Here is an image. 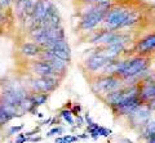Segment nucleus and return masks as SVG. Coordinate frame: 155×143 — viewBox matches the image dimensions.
Returning a JSON list of instances; mask_svg holds the SVG:
<instances>
[{"mask_svg": "<svg viewBox=\"0 0 155 143\" xmlns=\"http://www.w3.org/2000/svg\"><path fill=\"white\" fill-rule=\"evenodd\" d=\"M54 143H67V142L64 139V137H57L56 141H54Z\"/></svg>", "mask_w": 155, "mask_h": 143, "instance_id": "nucleus-31", "label": "nucleus"}, {"mask_svg": "<svg viewBox=\"0 0 155 143\" xmlns=\"http://www.w3.org/2000/svg\"><path fill=\"white\" fill-rule=\"evenodd\" d=\"M132 5H129V0H122V2H115L111 7L101 23V28L110 31H119L122 28L125 18L132 11Z\"/></svg>", "mask_w": 155, "mask_h": 143, "instance_id": "nucleus-1", "label": "nucleus"}, {"mask_svg": "<svg viewBox=\"0 0 155 143\" xmlns=\"http://www.w3.org/2000/svg\"><path fill=\"white\" fill-rule=\"evenodd\" d=\"M133 54H154L155 53V32L147 34L134 41L132 46Z\"/></svg>", "mask_w": 155, "mask_h": 143, "instance_id": "nucleus-5", "label": "nucleus"}, {"mask_svg": "<svg viewBox=\"0 0 155 143\" xmlns=\"http://www.w3.org/2000/svg\"><path fill=\"white\" fill-rule=\"evenodd\" d=\"M30 67H31V72H34V76H58L56 71L52 68L49 62L44 59L38 58L36 61H31Z\"/></svg>", "mask_w": 155, "mask_h": 143, "instance_id": "nucleus-8", "label": "nucleus"}, {"mask_svg": "<svg viewBox=\"0 0 155 143\" xmlns=\"http://www.w3.org/2000/svg\"><path fill=\"white\" fill-rule=\"evenodd\" d=\"M43 50V48L40 45H38L34 41H28V43H22L19 46V53L26 58H38L40 52Z\"/></svg>", "mask_w": 155, "mask_h": 143, "instance_id": "nucleus-10", "label": "nucleus"}, {"mask_svg": "<svg viewBox=\"0 0 155 143\" xmlns=\"http://www.w3.org/2000/svg\"><path fill=\"white\" fill-rule=\"evenodd\" d=\"M84 121H85V124H87V126H92V125L94 124V121L91 119V115H89L88 111H87L85 115H84Z\"/></svg>", "mask_w": 155, "mask_h": 143, "instance_id": "nucleus-22", "label": "nucleus"}, {"mask_svg": "<svg viewBox=\"0 0 155 143\" xmlns=\"http://www.w3.org/2000/svg\"><path fill=\"white\" fill-rule=\"evenodd\" d=\"M141 132H142V138L149 141L155 134V120H150L146 125L141 128Z\"/></svg>", "mask_w": 155, "mask_h": 143, "instance_id": "nucleus-11", "label": "nucleus"}, {"mask_svg": "<svg viewBox=\"0 0 155 143\" xmlns=\"http://www.w3.org/2000/svg\"><path fill=\"white\" fill-rule=\"evenodd\" d=\"M102 2H106V0H75V3L78 4H97Z\"/></svg>", "mask_w": 155, "mask_h": 143, "instance_id": "nucleus-20", "label": "nucleus"}, {"mask_svg": "<svg viewBox=\"0 0 155 143\" xmlns=\"http://www.w3.org/2000/svg\"><path fill=\"white\" fill-rule=\"evenodd\" d=\"M41 139H43L41 137H27V142H34L35 143V142H40Z\"/></svg>", "mask_w": 155, "mask_h": 143, "instance_id": "nucleus-25", "label": "nucleus"}, {"mask_svg": "<svg viewBox=\"0 0 155 143\" xmlns=\"http://www.w3.org/2000/svg\"><path fill=\"white\" fill-rule=\"evenodd\" d=\"M26 142H27V137H25V138H17L14 143H26Z\"/></svg>", "mask_w": 155, "mask_h": 143, "instance_id": "nucleus-30", "label": "nucleus"}, {"mask_svg": "<svg viewBox=\"0 0 155 143\" xmlns=\"http://www.w3.org/2000/svg\"><path fill=\"white\" fill-rule=\"evenodd\" d=\"M61 134H64V128L56 126V128H53V129H51L45 135L49 138V137H53V135H61Z\"/></svg>", "mask_w": 155, "mask_h": 143, "instance_id": "nucleus-14", "label": "nucleus"}, {"mask_svg": "<svg viewBox=\"0 0 155 143\" xmlns=\"http://www.w3.org/2000/svg\"><path fill=\"white\" fill-rule=\"evenodd\" d=\"M76 119H75V125L78 126V128H81V126H83L84 125V119L83 117H81V115H80V113H79V115H78V116H75Z\"/></svg>", "mask_w": 155, "mask_h": 143, "instance_id": "nucleus-23", "label": "nucleus"}, {"mask_svg": "<svg viewBox=\"0 0 155 143\" xmlns=\"http://www.w3.org/2000/svg\"><path fill=\"white\" fill-rule=\"evenodd\" d=\"M97 133H98V135H102V137H109L113 134V132H111L110 129H107V128H104V126H98L97 128Z\"/></svg>", "mask_w": 155, "mask_h": 143, "instance_id": "nucleus-15", "label": "nucleus"}, {"mask_svg": "<svg viewBox=\"0 0 155 143\" xmlns=\"http://www.w3.org/2000/svg\"><path fill=\"white\" fill-rule=\"evenodd\" d=\"M51 120H52V117H48L47 120H43L41 124H40V126H45V125H49L51 124Z\"/></svg>", "mask_w": 155, "mask_h": 143, "instance_id": "nucleus-29", "label": "nucleus"}, {"mask_svg": "<svg viewBox=\"0 0 155 143\" xmlns=\"http://www.w3.org/2000/svg\"><path fill=\"white\" fill-rule=\"evenodd\" d=\"M25 137H26L25 133H18V135H17V138H25Z\"/></svg>", "mask_w": 155, "mask_h": 143, "instance_id": "nucleus-32", "label": "nucleus"}, {"mask_svg": "<svg viewBox=\"0 0 155 143\" xmlns=\"http://www.w3.org/2000/svg\"><path fill=\"white\" fill-rule=\"evenodd\" d=\"M23 128H25V124H21V125H17V126H12L11 129H9V134L8 135H14V134H18L19 132H21Z\"/></svg>", "mask_w": 155, "mask_h": 143, "instance_id": "nucleus-17", "label": "nucleus"}, {"mask_svg": "<svg viewBox=\"0 0 155 143\" xmlns=\"http://www.w3.org/2000/svg\"><path fill=\"white\" fill-rule=\"evenodd\" d=\"M36 78V84L40 92L44 93H52L60 87L61 78L60 76H35Z\"/></svg>", "mask_w": 155, "mask_h": 143, "instance_id": "nucleus-7", "label": "nucleus"}, {"mask_svg": "<svg viewBox=\"0 0 155 143\" xmlns=\"http://www.w3.org/2000/svg\"><path fill=\"white\" fill-rule=\"evenodd\" d=\"M12 5H13V0H0V8L4 9V11L11 9Z\"/></svg>", "mask_w": 155, "mask_h": 143, "instance_id": "nucleus-16", "label": "nucleus"}, {"mask_svg": "<svg viewBox=\"0 0 155 143\" xmlns=\"http://www.w3.org/2000/svg\"><path fill=\"white\" fill-rule=\"evenodd\" d=\"M4 12H5V11L0 8V26H2L3 23H4Z\"/></svg>", "mask_w": 155, "mask_h": 143, "instance_id": "nucleus-26", "label": "nucleus"}, {"mask_svg": "<svg viewBox=\"0 0 155 143\" xmlns=\"http://www.w3.org/2000/svg\"><path fill=\"white\" fill-rule=\"evenodd\" d=\"M141 104H143L141 102V99H140L138 97H136V98H132V99H129V101L127 102H124L122 104H119V106H115V107H111V111H113L114 113V116L115 117H120V116H128L130 115L132 112H134L136 110H137Z\"/></svg>", "mask_w": 155, "mask_h": 143, "instance_id": "nucleus-6", "label": "nucleus"}, {"mask_svg": "<svg viewBox=\"0 0 155 143\" xmlns=\"http://www.w3.org/2000/svg\"><path fill=\"white\" fill-rule=\"evenodd\" d=\"M60 117L65 119V121L69 124V125H71V126L75 125V120L72 119V113L70 111V108H62L60 111Z\"/></svg>", "mask_w": 155, "mask_h": 143, "instance_id": "nucleus-13", "label": "nucleus"}, {"mask_svg": "<svg viewBox=\"0 0 155 143\" xmlns=\"http://www.w3.org/2000/svg\"><path fill=\"white\" fill-rule=\"evenodd\" d=\"M89 87L97 97L102 99L106 94L125 87V84L124 80L116 75H97L89 79Z\"/></svg>", "mask_w": 155, "mask_h": 143, "instance_id": "nucleus-2", "label": "nucleus"}, {"mask_svg": "<svg viewBox=\"0 0 155 143\" xmlns=\"http://www.w3.org/2000/svg\"><path fill=\"white\" fill-rule=\"evenodd\" d=\"M64 137V139L67 142V143H75V142H78V138L76 135H71V134H65V135H62Z\"/></svg>", "mask_w": 155, "mask_h": 143, "instance_id": "nucleus-19", "label": "nucleus"}, {"mask_svg": "<svg viewBox=\"0 0 155 143\" xmlns=\"http://www.w3.org/2000/svg\"><path fill=\"white\" fill-rule=\"evenodd\" d=\"M142 20H143V12L140 8H134L133 7L132 11H130V13L128 14V17L125 18V21H124V23H123V26H122L120 30L137 27V26H140V23L142 22Z\"/></svg>", "mask_w": 155, "mask_h": 143, "instance_id": "nucleus-9", "label": "nucleus"}, {"mask_svg": "<svg viewBox=\"0 0 155 143\" xmlns=\"http://www.w3.org/2000/svg\"><path fill=\"white\" fill-rule=\"evenodd\" d=\"M32 98H34V104L39 107V106H43L44 103H47L48 98H49V93H44V92L35 93V94H32Z\"/></svg>", "mask_w": 155, "mask_h": 143, "instance_id": "nucleus-12", "label": "nucleus"}, {"mask_svg": "<svg viewBox=\"0 0 155 143\" xmlns=\"http://www.w3.org/2000/svg\"><path fill=\"white\" fill-rule=\"evenodd\" d=\"M38 58L49 62V65L52 66V68L56 71V74L60 76L61 79H64L65 75L67 74V70H69V65L70 63H69V62H66V61H64V59H61V58H58V57L53 54L51 50L43 49L40 52V54H39Z\"/></svg>", "mask_w": 155, "mask_h": 143, "instance_id": "nucleus-4", "label": "nucleus"}, {"mask_svg": "<svg viewBox=\"0 0 155 143\" xmlns=\"http://www.w3.org/2000/svg\"><path fill=\"white\" fill-rule=\"evenodd\" d=\"M94 50L88 58H85L84 62H83V65H81V67H83L84 70V72H89L92 74L93 76H97V72H101V70L104 68V66L107 63V62L110 61L109 58H106V57L104 54H101L100 53V50H98V46H96L94 48ZM93 76H91V78H93ZM89 78V79H91Z\"/></svg>", "mask_w": 155, "mask_h": 143, "instance_id": "nucleus-3", "label": "nucleus"}, {"mask_svg": "<svg viewBox=\"0 0 155 143\" xmlns=\"http://www.w3.org/2000/svg\"><path fill=\"white\" fill-rule=\"evenodd\" d=\"M70 111H71V113H72V116H78L80 113V111H81V106L79 103L78 104H74L71 108H70Z\"/></svg>", "mask_w": 155, "mask_h": 143, "instance_id": "nucleus-18", "label": "nucleus"}, {"mask_svg": "<svg viewBox=\"0 0 155 143\" xmlns=\"http://www.w3.org/2000/svg\"><path fill=\"white\" fill-rule=\"evenodd\" d=\"M38 117L39 119H43V117H44V113H43V112H38Z\"/></svg>", "mask_w": 155, "mask_h": 143, "instance_id": "nucleus-33", "label": "nucleus"}, {"mask_svg": "<svg viewBox=\"0 0 155 143\" xmlns=\"http://www.w3.org/2000/svg\"><path fill=\"white\" fill-rule=\"evenodd\" d=\"M9 143H14V142H9Z\"/></svg>", "mask_w": 155, "mask_h": 143, "instance_id": "nucleus-35", "label": "nucleus"}, {"mask_svg": "<svg viewBox=\"0 0 155 143\" xmlns=\"http://www.w3.org/2000/svg\"><path fill=\"white\" fill-rule=\"evenodd\" d=\"M40 128H41V126H35L32 130L26 132V133H25L26 137H32V135H35V134H39V133H40Z\"/></svg>", "mask_w": 155, "mask_h": 143, "instance_id": "nucleus-21", "label": "nucleus"}, {"mask_svg": "<svg viewBox=\"0 0 155 143\" xmlns=\"http://www.w3.org/2000/svg\"><path fill=\"white\" fill-rule=\"evenodd\" d=\"M146 104V107L150 110V111H155V98L151 99V101H149L147 103H145Z\"/></svg>", "mask_w": 155, "mask_h": 143, "instance_id": "nucleus-24", "label": "nucleus"}, {"mask_svg": "<svg viewBox=\"0 0 155 143\" xmlns=\"http://www.w3.org/2000/svg\"><path fill=\"white\" fill-rule=\"evenodd\" d=\"M118 143H133V142L130 139H128V138H119Z\"/></svg>", "mask_w": 155, "mask_h": 143, "instance_id": "nucleus-28", "label": "nucleus"}, {"mask_svg": "<svg viewBox=\"0 0 155 143\" xmlns=\"http://www.w3.org/2000/svg\"><path fill=\"white\" fill-rule=\"evenodd\" d=\"M0 141H2V134H0Z\"/></svg>", "mask_w": 155, "mask_h": 143, "instance_id": "nucleus-34", "label": "nucleus"}, {"mask_svg": "<svg viewBox=\"0 0 155 143\" xmlns=\"http://www.w3.org/2000/svg\"><path fill=\"white\" fill-rule=\"evenodd\" d=\"M76 137L79 139H88L89 138V134H85V133H81V134H76Z\"/></svg>", "mask_w": 155, "mask_h": 143, "instance_id": "nucleus-27", "label": "nucleus"}]
</instances>
